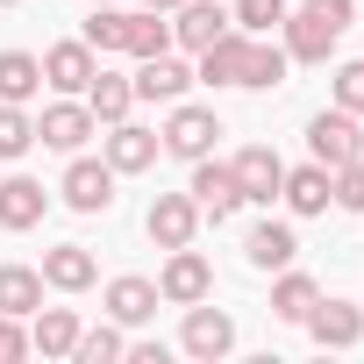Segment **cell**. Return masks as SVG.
I'll use <instances>...</instances> for the list:
<instances>
[{"label":"cell","mask_w":364,"mask_h":364,"mask_svg":"<svg viewBox=\"0 0 364 364\" xmlns=\"http://www.w3.org/2000/svg\"><path fill=\"white\" fill-rule=\"evenodd\" d=\"M58 200H65L72 215H107V208H114V164L72 150V164H65V178H58Z\"/></svg>","instance_id":"277c9868"},{"label":"cell","mask_w":364,"mask_h":364,"mask_svg":"<svg viewBox=\"0 0 364 364\" xmlns=\"http://www.w3.org/2000/svg\"><path fill=\"white\" fill-rule=\"evenodd\" d=\"M243 257H250V272H286L293 257H300V236H293V222H257L250 236H243Z\"/></svg>","instance_id":"44dd1931"},{"label":"cell","mask_w":364,"mask_h":364,"mask_svg":"<svg viewBox=\"0 0 364 364\" xmlns=\"http://www.w3.org/2000/svg\"><path fill=\"white\" fill-rule=\"evenodd\" d=\"M22 357H29V328L15 314H0V364H22Z\"/></svg>","instance_id":"e575fe53"},{"label":"cell","mask_w":364,"mask_h":364,"mask_svg":"<svg viewBox=\"0 0 364 364\" xmlns=\"http://www.w3.org/2000/svg\"><path fill=\"white\" fill-rule=\"evenodd\" d=\"M93 72H100V50H93L86 36H65V43L43 50V86H50V93H86Z\"/></svg>","instance_id":"e0dca14e"},{"label":"cell","mask_w":364,"mask_h":364,"mask_svg":"<svg viewBox=\"0 0 364 364\" xmlns=\"http://www.w3.org/2000/svg\"><path fill=\"white\" fill-rule=\"evenodd\" d=\"M36 93H43V58L36 50H0V100L29 107Z\"/></svg>","instance_id":"4316f807"},{"label":"cell","mask_w":364,"mask_h":364,"mask_svg":"<svg viewBox=\"0 0 364 364\" xmlns=\"http://www.w3.org/2000/svg\"><path fill=\"white\" fill-rule=\"evenodd\" d=\"M157 50H171V15L136 8V15H129V43H122V58H157Z\"/></svg>","instance_id":"83f0119b"},{"label":"cell","mask_w":364,"mask_h":364,"mask_svg":"<svg viewBox=\"0 0 364 364\" xmlns=\"http://www.w3.org/2000/svg\"><path fill=\"white\" fill-rule=\"evenodd\" d=\"M321 350H357L364 343V307L357 300H336V293H321L314 307H307V321H300Z\"/></svg>","instance_id":"4fadbf2b"},{"label":"cell","mask_w":364,"mask_h":364,"mask_svg":"<svg viewBox=\"0 0 364 364\" xmlns=\"http://www.w3.org/2000/svg\"><path fill=\"white\" fill-rule=\"evenodd\" d=\"M236 22H229V8L222 0H178L171 8V50H186V58H200L215 36H229Z\"/></svg>","instance_id":"7c38bea8"},{"label":"cell","mask_w":364,"mask_h":364,"mask_svg":"<svg viewBox=\"0 0 364 364\" xmlns=\"http://www.w3.org/2000/svg\"><path fill=\"white\" fill-rule=\"evenodd\" d=\"M36 272H43L50 293H93V286H100V257H93L86 243H50Z\"/></svg>","instance_id":"ac0fdd59"},{"label":"cell","mask_w":364,"mask_h":364,"mask_svg":"<svg viewBox=\"0 0 364 364\" xmlns=\"http://www.w3.org/2000/svg\"><path fill=\"white\" fill-rule=\"evenodd\" d=\"M100 307H107V321H122V328H143V321H157V279H143V272H122V279H107L100 286Z\"/></svg>","instance_id":"5bb4252c"},{"label":"cell","mask_w":364,"mask_h":364,"mask_svg":"<svg viewBox=\"0 0 364 364\" xmlns=\"http://www.w3.org/2000/svg\"><path fill=\"white\" fill-rule=\"evenodd\" d=\"M307 157H314V164H328V171H336V164H350V157H364V122H357L350 107H336V100H328L321 114H307Z\"/></svg>","instance_id":"3957f363"},{"label":"cell","mask_w":364,"mask_h":364,"mask_svg":"<svg viewBox=\"0 0 364 364\" xmlns=\"http://www.w3.org/2000/svg\"><path fill=\"white\" fill-rule=\"evenodd\" d=\"M243 58H250V36H243V29L215 36V43H208V50L193 58V86H215V93L243 86Z\"/></svg>","instance_id":"ffe728a7"},{"label":"cell","mask_w":364,"mask_h":364,"mask_svg":"<svg viewBox=\"0 0 364 364\" xmlns=\"http://www.w3.org/2000/svg\"><path fill=\"white\" fill-rule=\"evenodd\" d=\"M136 100H157V107H171V100H186V86H193V58L186 50H157V58H136Z\"/></svg>","instance_id":"30bf717a"},{"label":"cell","mask_w":364,"mask_h":364,"mask_svg":"<svg viewBox=\"0 0 364 364\" xmlns=\"http://www.w3.org/2000/svg\"><path fill=\"white\" fill-rule=\"evenodd\" d=\"M93 8H100V0H93Z\"/></svg>","instance_id":"ab89813d"},{"label":"cell","mask_w":364,"mask_h":364,"mask_svg":"<svg viewBox=\"0 0 364 364\" xmlns=\"http://www.w3.org/2000/svg\"><path fill=\"white\" fill-rule=\"evenodd\" d=\"M129 364H164V343H129Z\"/></svg>","instance_id":"d590c367"},{"label":"cell","mask_w":364,"mask_h":364,"mask_svg":"<svg viewBox=\"0 0 364 364\" xmlns=\"http://www.w3.org/2000/svg\"><path fill=\"white\" fill-rule=\"evenodd\" d=\"M279 200H286V215H328L336 208V186H328V164H286V178H279Z\"/></svg>","instance_id":"d6986e66"},{"label":"cell","mask_w":364,"mask_h":364,"mask_svg":"<svg viewBox=\"0 0 364 364\" xmlns=\"http://www.w3.org/2000/svg\"><path fill=\"white\" fill-rule=\"evenodd\" d=\"M350 22H357V0H293L286 22H279L286 58H293V65H328Z\"/></svg>","instance_id":"6da1fadb"},{"label":"cell","mask_w":364,"mask_h":364,"mask_svg":"<svg viewBox=\"0 0 364 364\" xmlns=\"http://www.w3.org/2000/svg\"><path fill=\"white\" fill-rule=\"evenodd\" d=\"M164 157H178V164H193V157H208L229 129H222V114L215 107H200V100H171V114H164Z\"/></svg>","instance_id":"7a4b0ae2"},{"label":"cell","mask_w":364,"mask_h":364,"mask_svg":"<svg viewBox=\"0 0 364 364\" xmlns=\"http://www.w3.org/2000/svg\"><path fill=\"white\" fill-rule=\"evenodd\" d=\"M186 193H193V208H200V222H229L236 208H243V193H236V171L208 150V157H193V178H186Z\"/></svg>","instance_id":"8fae6325"},{"label":"cell","mask_w":364,"mask_h":364,"mask_svg":"<svg viewBox=\"0 0 364 364\" xmlns=\"http://www.w3.org/2000/svg\"><path fill=\"white\" fill-rule=\"evenodd\" d=\"M314 300H321V286H314L307 272H293V264H286V272H272V321H293V328H300Z\"/></svg>","instance_id":"484cf974"},{"label":"cell","mask_w":364,"mask_h":364,"mask_svg":"<svg viewBox=\"0 0 364 364\" xmlns=\"http://www.w3.org/2000/svg\"><path fill=\"white\" fill-rule=\"evenodd\" d=\"M229 171H236L243 208H272V200H279V178H286V157H279L272 143H243V150L229 157Z\"/></svg>","instance_id":"9c48e42d"},{"label":"cell","mask_w":364,"mask_h":364,"mask_svg":"<svg viewBox=\"0 0 364 364\" xmlns=\"http://www.w3.org/2000/svg\"><path fill=\"white\" fill-rule=\"evenodd\" d=\"M43 215H50L43 178H29V171H0V229L22 236V229H36Z\"/></svg>","instance_id":"2e32d148"},{"label":"cell","mask_w":364,"mask_h":364,"mask_svg":"<svg viewBox=\"0 0 364 364\" xmlns=\"http://www.w3.org/2000/svg\"><path fill=\"white\" fill-rule=\"evenodd\" d=\"M93 136H100V122H93V107H86L79 93H58V100L36 114V143H43V150H65V157H72V150H86Z\"/></svg>","instance_id":"52a82bcc"},{"label":"cell","mask_w":364,"mask_h":364,"mask_svg":"<svg viewBox=\"0 0 364 364\" xmlns=\"http://www.w3.org/2000/svg\"><path fill=\"white\" fill-rule=\"evenodd\" d=\"M43 272L36 264H0V314H15V321H29L36 307H43Z\"/></svg>","instance_id":"cb8c5ba5"},{"label":"cell","mask_w":364,"mask_h":364,"mask_svg":"<svg viewBox=\"0 0 364 364\" xmlns=\"http://www.w3.org/2000/svg\"><path fill=\"white\" fill-rule=\"evenodd\" d=\"M122 357H129V336H122V321L79 328V343H72V364H122Z\"/></svg>","instance_id":"f1b7e54d"},{"label":"cell","mask_w":364,"mask_h":364,"mask_svg":"<svg viewBox=\"0 0 364 364\" xmlns=\"http://www.w3.org/2000/svg\"><path fill=\"white\" fill-rule=\"evenodd\" d=\"M29 150H36V114L15 107V100H0V164H15Z\"/></svg>","instance_id":"4dcf8cb0"},{"label":"cell","mask_w":364,"mask_h":364,"mask_svg":"<svg viewBox=\"0 0 364 364\" xmlns=\"http://www.w3.org/2000/svg\"><path fill=\"white\" fill-rule=\"evenodd\" d=\"M0 171H8V164H0Z\"/></svg>","instance_id":"f35d334b"},{"label":"cell","mask_w":364,"mask_h":364,"mask_svg":"<svg viewBox=\"0 0 364 364\" xmlns=\"http://www.w3.org/2000/svg\"><path fill=\"white\" fill-rule=\"evenodd\" d=\"M286 72H293L286 43H272V36H250V58H243V93H272V86H286Z\"/></svg>","instance_id":"d4e9b609"},{"label":"cell","mask_w":364,"mask_h":364,"mask_svg":"<svg viewBox=\"0 0 364 364\" xmlns=\"http://www.w3.org/2000/svg\"><path fill=\"white\" fill-rule=\"evenodd\" d=\"M286 8H293V0H229V22H236L243 36H272V29L286 22Z\"/></svg>","instance_id":"1f68e13d"},{"label":"cell","mask_w":364,"mask_h":364,"mask_svg":"<svg viewBox=\"0 0 364 364\" xmlns=\"http://www.w3.org/2000/svg\"><path fill=\"white\" fill-rule=\"evenodd\" d=\"M178 350L200 357V364H222V357L236 350V314H229V307L193 300V307H186V321H178Z\"/></svg>","instance_id":"8992f818"},{"label":"cell","mask_w":364,"mask_h":364,"mask_svg":"<svg viewBox=\"0 0 364 364\" xmlns=\"http://www.w3.org/2000/svg\"><path fill=\"white\" fill-rule=\"evenodd\" d=\"M157 300H164V307H193V300H215V264H208L193 243L164 250V272H157Z\"/></svg>","instance_id":"5b68a950"},{"label":"cell","mask_w":364,"mask_h":364,"mask_svg":"<svg viewBox=\"0 0 364 364\" xmlns=\"http://www.w3.org/2000/svg\"><path fill=\"white\" fill-rule=\"evenodd\" d=\"M0 8H22V0H0Z\"/></svg>","instance_id":"74e56055"},{"label":"cell","mask_w":364,"mask_h":364,"mask_svg":"<svg viewBox=\"0 0 364 364\" xmlns=\"http://www.w3.org/2000/svg\"><path fill=\"white\" fill-rule=\"evenodd\" d=\"M328 100H336V107H350V114L364 122V58H350V65H336V72H328Z\"/></svg>","instance_id":"d6a6232c"},{"label":"cell","mask_w":364,"mask_h":364,"mask_svg":"<svg viewBox=\"0 0 364 364\" xmlns=\"http://www.w3.org/2000/svg\"><path fill=\"white\" fill-rule=\"evenodd\" d=\"M100 157L114 164V178H136V171H150V164L164 157V136L122 114V122H107V129H100Z\"/></svg>","instance_id":"ba28073f"},{"label":"cell","mask_w":364,"mask_h":364,"mask_svg":"<svg viewBox=\"0 0 364 364\" xmlns=\"http://www.w3.org/2000/svg\"><path fill=\"white\" fill-rule=\"evenodd\" d=\"M79 100H86V107H93V122L107 129V122H122V114L136 107V79H129V72H107V65H100V72L86 79V93H79Z\"/></svg>","instance_id":"603a6c76"},{"label":"cell","mask_w":364,"mask_h":364,"mask_svg":"<svg viewBox=\"0 0 364 364\" xmlns=\"http://www.w3.org/2000/svg\"><path fill=\"white\" fill-rule=\"evenodd\" d=\"M328 186H336V208H343V215H364V157L336 164V171H328Z\"/></svg>","instance_id":"836d02e7"},{"label":"cell","mask_w":364,"mask_h":364,"mask_svg":"<svg viewBox=\"0 0 364 364\" xmlns=\"http://www.w3.org/2000/svg\"><path fill=\"white\" fill-rule=\"evenodd\" d=\"M143 8H157V15H171V8H178V0H143Z\"/></svg>","instance_id":"8d00e7d4"},{"label":"cell","mask_w":364,"mask_h":364,"mask_svg":"<svg viewBox=\"0 0 364 364\" xmlns=\"http://www.w3.org/2000/svg\"><path fill=\"white\" fill-rule=\"evenodd\" d=\"M143 236H150L157 250L193 243V236H200V208H193V193H157L150 215H143Z\"/></svg>","instance_id":"9a60e30c"},{"label":"cell","mask_w":364,"mask_h":364,"mask_svg":"<svg viewBox=\"0 0 364 364\" xmlns=\"http://www.w3.org/2000/svg\"><path fill=\"white\" fill-rule=\"evenodd\" d=\"M79 36H86L100 58H107V50H122V43H129V8H122V0H100V8L86 15V29H79Z\"/></svg>","instance_id":"f546056e"},{"label":"cell","mask_w":364,"mask_h":364,"mask_svg":"<svg viewBox=\"0 0 364 364\" xmlns=\"http://www.w3.org/2000/svg\"><path fill=\"white\" fill-rule=\"evenodd\" d=\"M79 307H36L29 314V350L36 357H72V343H79Z\"/></svg>","instance_id":"7402d4cb"}]
</instances>
